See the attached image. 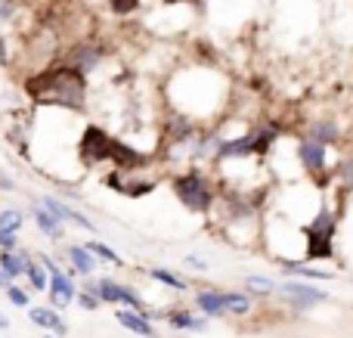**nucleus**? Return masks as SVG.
I'll list each match as a JSON object with an SVG mask.
<instances>
[{
    "label": "nucleus",
    "mask_w": 353,
    "mask_h": 338,
    "mask_svg": "<svg viewBox=\"0 0 353 338\" xmlns=\"http://www.w3.org/2000/svg\"><path fill=\"white\" fill-rule=\"evenodd\" d=\"M0 264H3V273L6 277H19V273L28 267V258L19 252H12V248H6L3 255H0Z\"/></svg>",
    "instance_id": "nucleus-15"
},
{
    "label": "nucleus",
    "mask_w": 353,
    "mask_h": 338,
    "mask_svg": "<svg viewBox=\"0 0 353 338\" xmlns=\"http://www.w3.org/2000/svg\"><path fill=\"white\" fill-rule=\"evenodd\" d=\"M34 221L41 223V230H43V233H47V236H53V239L62 233V230H59V221H56L53 215H47V211H43V208H34Z\"/></svg>",
    "instance_id": "nucleus-18"
},
{
    "label": "nucleus",
    "mask_w": 353,
    "mask_h": 338,
    "mask_svg": "<svg viewBox=\"0 0 353 338\" xmlns=\"http://www.w3.org/2000/svg\"><path fill=\"white\" fill-rule=\"evenodd\" d=\"M335 215L329 208H323L316 215V221H310V227H304L307 233V261H323L332 258V239H335Z\"/></svg>",
    "instance_id": "nucleus-2"
},
{
    "label": "nucleus",
    "mask_w": 353,
    "mask_h": 338,
    "mask_svg": "<svg viewBox=\"0 0 353 338\" xmlns=\"http://www.w3.org/2000/svg\"><path fill=\"white\" fill-rule=\"evenodd\" d=\"M103 183H105V186H112V190H118V192L124 190V180H121V174H118V171L105 174V180H103Z\"/></svg>",
    "instance_id": "nucleus-29"
},
{
    "label": "nucleus",
    "mask_w": 353,
    "mask_h": 338,
    "mask_svg": "<svg viewBox=\"0 0 353 338\" xmlns=\"http://www.w3.org/2000/svg\"><path fill=\"white\" fill-rule=\"evenodd\" d=\"M43 267L50 270V298H53V304H56V308L68 304V301L74 298V286H72V279H68L65 273L56 270V264H53L50 258H43Z\"/></svg>",
    "instance_id": "nucleus-7"
},
{
    "label": "nucleus",
    "mask_w": 353,
    "mask_h": 338,
    "mask_svg": "<svg viewBox=\"0 0 353 338\" xmlns=\"http://www.w3.org/2000/svg\"><path fill=\"white\" fill-rule=\"evenodd\" d=\"M25 93L34 99L37 106H62V109H84V93L87 81L72 66L47 68V72L34 74L25 81Z\"/></svg>",
    "instance_id": "nucleus-1"
},
{
    "label": "nucleus",
    "mask_w": 353,
    "mask_h": 338,
    "mask_svg": "<svg viewBox=\"0 0 353 338\" xmlns=\"http://www.w3.org/2000/svg\"><path fill=\"white\" fill-rule=\"evenodd\" d=\"M285 292L294 298V301L304 308V304H310V301H325V292H319V289H313V286H301V283H288L285 286Z\"/></svg>",
    "instance_id": "nucleus-12"
},
{
    "label": "nucleus",
    "mask_w": 353,
    "mask_h": 338,
    "mask_svg": "<svg viewBox=\"0 0 353 338\" xmlns=\"http://www.w3.org/2000/svg\"><path fill=\"white\" fill-rule=\"evenodd\" d=\"M217 155H220V159H245V155H254V134L223 143Z\"/></svg>",
    "instance_id": "nucleus-10"
},
{
    "label": "nucleus",
    "mask_w": 353,
    "mask_h": 338,
    "mask_svg": "<svg viewBox=\"0 0 353 338\" xmlns=\"http://www.w3.org/2000/svg\"><path fill=\"white\" fill-rule=\"evenodd\" d=\"M93 289H97V295L103 298V301H109V304H130L137 314H146V304L140 301V295H134V292L124 289V286H115V283H109V279H99Z\"/></svg>",
    "instance_id": "nucleus-6"
},
{
    "label": "nucleus",
    "mask_w": 353,
    "mask_h": 338,
    "mask_svg": "<svg viewBox=\"0 0 353 338\" xmlns=\"http://www.w3.org/2000/svg\"><path fill=\"white\" fill-rule=\"evenodd\" d=\"M195 304L211 317H220L223 310H236V314L248 310V298L245 295H223V292H201V295L195 298Z\"/></svg>",
    "instance_id": "nucleus-5"
},
{
    "label": "nucleus",
    "mask_w": 353,
    "mask_h": 338,
    "mask_svg": "<svg viewBox=\"0 0 353 338\" xmlns=\"http://www.w3.org/2000/svg\"><path fill=\"white\" fill-rule=\"evenodd\" d=\"M22 211H12V208H6V211H0V230H6V233H16L19 227H22Z\"/></svg>",
    "instance_id": "nucleus-19"
},
{
    "label": "nucleus",
    "mask_w": 353,
    "mask_h": 338,
    "mask_svg": "<svg viewBox=\"0 0 353 338\" xmlns=\"http://www.w3.org/2000/svg\"><path fill=\"white\" fill-rule=\"evenodd\" d=\"M112 137L105 134L99 124H87L84 134H81V143H78V155L84 165H97V161H105L112 159Z\"/></svg>",
    "instance_id": "nucleus-4"
},
{
    "label": "nucleus",
    "mask_w": 353,
    "mask_h": 338,
    "mask_svg": "<svg viewBox=\"0 0 353 338\" xmlns=\"http://www.w3.org/2000/svg\"><path fill=\"white\" fill-rule=\"evenodd\" d=\"M31 320H34L37 326H43V329H53L56 335H65V323H62L59 317H56L53 310H47V308H31Z\"/></svg>",
    "instance_id": "nucleus-13"
},
{
    "label": "nucleus",
    "mask_w": 353,
    "mask_h": 338,
    "mask_svg": "<svg viewBox=\"0 0 353 338\" xmlns=\"http://www.w3.org/2000/svg\"><path fill=\"white\" fill-rule=\"evenodd\" d=\"M310 140H316V143H335L338 140V128L332 121H316V124H310Z\"/></svg>",
    "instance_id": "nucleus-16"
},
{
    "label": "nucleus",
    "mask_w": 353,
    "mask_h": 338,
    "mask_svg": "<svg viewBox=\"0 0 353 338\" xmlns=\"http://www.w3.org/2000/svg\"><path fill=\"white\" fill-rule=\"evenodd\" d=\"M0 66H6V41L0 37Z\"/></svg>",
    "instance_id": "nucleus-33"
},
{
    "label": "nucleus",
    "mask_w": 353,
    "mask_h": 338,
    "mask_svg": "<svg viewBox=\"0 0 353 338\" xmlns=\"http://www.w3.org/2000/svg\"><path fill=\"white\" fill-rule=\"evenodd\" d=\"M25 270H28V279H31V286H34V289H47V273H43L41 267L28 261V267H25Z\"/></svg>",
    "instance_id": "nucleus-23"
},
{
    "label": "nucleus",
    "mask_w": 353,
    "mask_h": 338,
    "mask_svg": "<svg viewBox=\"0 0 353 338\" xmlns=\"http://www.w3.org/2000/svg\"><path fill=\"white\" fill-rule=\"evenodd\" d=\"M248 289H254V292H270V289H273V283H270V279H261V277H251V279H248Z\"/></svg>",
    "instance_id": "nucleus-28"
},
{
    "label": "nucleus",
    "mask_w": 353,
    "mask_h": 338,
    "mask_svg": "<svg viewBox=\"0 0 353 338\" xmlns=\"http://www.w3.org/2000/svg\"><path fill=\"white\" fill-rule=\"evenodd\" d=\"M43 208H47L56 221H68V208L62 202H56V199H43Z\"/></svg>",
    "instance_id": "nucleus-24"
},
{
    "label": "nucleus",
    "mask_w": 353,
    "mask_h": 338,
    "mask_svg": "<svg viewBox=\"0 0 353 338\" xmlns=\"http://www.w3.org/2000/svg\"><path fill=\"white\" fill-rule=\"evenodd\" d=\"M6 326V317H0V329H3Z\"/></svg>",
    "instance_id": "nucleus-35"
},
{
    "label": "nucleus",
    "mask_w": 353,
    "mask_h": 338,
    "mask_svg": "<svg viewBox=\"0 0 353 338\" xmlns=\"http://www.w3.org/2000/svg\"><path fill=\"white\" fill-rule=\"evenodd\" d=\"M174 192L176 199H180L186 208L192 211H208L211 208V186H208V180L201 177V174H183V177L174 180Z\"/></svg>",
    "instance_id": "nucleus-3"
},
{
    "label": "nucleus",
    "mask_w": 353,
    "mask_h": 338,
    "mask_svg": "<svg viewBox=\"0 0 353 338\" xmlns=\"http://www.w3.org/2000/svg\"><path fill=\"white\" fill-rule=\"evenodd\" d=\"M81 304H84V308H87V310L99 308V301H97V298H93V295H87V292H84V295H81Z\"/></svg>",
    "instance_id": "nucleus-32"
},
{
    "label": "nucleus",
    "mask_w": 353,
    "mask_h": 338,
    "mask_svg": "<svg viewBox=\"0 0 353 338\" xmlns=\"http://www.w3.org/2000/svg\"><path fill=\"white\" fill-rule=\"evenodd\" d=\"M112 161L115 165H121V168H137V165H143V155L137 152V149H130V146H124L121 140H115L112 143Z\"/></svg>",
    "instance_id": "nucleus-11"
},
{
    "label": "nucleus",
    "mask_w": 353,
    "mask_h": 338,
    "mask_svg": "<svg viewBox=\"0 0 353 338\" xmlns=\"http://www.w3.org/2000/svg\"><path fill=\"white\" fill-rule=\"evenodd\" d=\"M152 190H155V183H124L121 192H128V196H146Z\"/></svg>",
    "instance_id": "nucleus-26"
},
{
    "label": "nucleus",
    "mask_w": 353,
    "mask_h": 338,
    "mask_svg": "<svg viewBox=\"0 0 353 338\" xmlns=\"http://www.w3.org/2000/svg\"><path fill=\"white\" fill-rule=\"evenodd\" d=\"M0 248H16V233H6V230H0Z\"/></svg>",
    "instance_id": "nucleus-30"
},
{
    "label": "nucleus",
    "mask_w": 353,
    "mask_h": 338,
    "mask_svg": "<svg viewBox=\"0 0 353 338\" xmlns=\"http://www.w3.org/2000/svg\"><path fill=\"white\" fill-rule=\"evenodd\" d=\"M10 16H12V0H0V22H6Z\"/></svg>",
    "instance_id": "nucleus-31"
},
{
    "label": "nucleus",
    "mask_w": 353,
    "mask_h": 338,
    "mask_svg": "<svg viewBox=\"0 0 353 338\" xmlns=\"http://www.w3.org/2000/svg\"><path fill=\"white\" fill-rule=\"evenodd\" d=\"M109 6L118 16H128V12H134L137 6H140V0H109Z\"/></svg>",
    "instance_id": "nucleus-25"
},
{
    "label": "nucleus",
    "mask_w": 353,
    "mask_h": 338,
    "mask_svg": "<svg viewBox=\"0 0 353 338\" xmlns=\"http://www.w3.org/2000/svg\"><path fill=\"white\" fill-rule=\"evenodd\" d=\"M87 252H90V255H99L103 261H112V264H121V258H118V255L112 252L109 246H103V242H90V246H87Z\"/></svg>",
    "instance_id": "nucleus-21"
},
{
    "label": "nucleus",
    "mask_w": 353,
    "mask_h": 338,
    "mask_svg": "<svg viewBox=\"0 0 353 338\" xmlns=\"http://www.w3.org/2000/svg\"><path fill=\"white\" fill-rule=\"evenodd\" d=\"M99 62H103V50H99V47H90V43H81V47H74L72 53H68V62H65V66H72L74 72L87 74V72H93Z\"/></svg>",
    "instance_id": "nucleus-8"
},
{
    "label": "nucleus",
    "mask_w": 353,
    "mask_h": 338,
    "mask_svg": "<svg viewBox=\"0 0 353 338\" xmlns=\"http://www.w3.org/2000/svg\"><path fill=\"white\" fill-rule=\"evenodd\" d=\"M68 258H72V264L78 267L81 273H93V267H97V261L90 258V252H87V248H68Z\"/></svg>",
    "instance_id": "nucleus-17"
},
{
    "label": "nucleus",
    "mask_w": 353,
    "mask_h": 338,
    "mask_svg": "<svg viewBox=\"0 0 353 338\" xmlns=\"http://www.w3.org/2000/svg\"><path fill=\"white\" fill-rule=\"evenodd\" d=\"M161 3H168V6H176V3H183V0H161Z\"/></svg>",
    "instance_id": "nucleus-34"
},
{
    "label": "nucleus",
    "mask_w": 353,
    "mask_h": 338,
    "mask_svg": "<svg viewBox=\"0 0 353 338\" xmlns=\"http://www.w3.org/2000/svg\"><path fill=\"white\" fill-rule=\"evenodd\" d=\"M152 279H159V283L171 286V289H176V292H183V289H186V283H183V279H176L174 273H168V270H159V267H155V270H152Z\"/></svg>",
    "instance_id": "nucleus-22"
},
{
    "label": "nucleus",
    "mask_w": 353,
    "mask_h": 338,
    "mask_svg": "<svg viewBox=\"0 0 353 338\" xmlns=\"http://www.w3.org/2000/svg\"><path fill=\"white\" fill-rule=\"evenodd\" d=\"M118 320H121L124 326H128L130 332H137V335H146V338L155 335V329L149 326V320H146L143 314H130V310H121V314H118Z\"/></svg>",
    "instance_id": "nucleus-14"
},
{
    "label": "nucleus",
    "mask_w": 353,
    "mask_h": 338,
    "mask_svg": "<svg viewBox=\"0 0 353 338\" xmlns=\"http://www.w3.org/2000/svg\"><path fill=\"white\" fill-rule=\"evenodd\" d=\"M6 295H10V301L19 304V308H25V304H28V295H25L22 289H16V286H10V289H6Z\"/></svg>",
    "instance_id": "nucleus-27"
},
{
    "label": "nucleus",
    "mask_w": 353,
    "mask_h": 338,
    "mask_svg": "<svg viewBox=\"0 0 353 338\" xmlns=\"http://www.w3.org/2000/svg\"><path fill=\"white\" fill-rule=\"evenodd\" d=\"M298 155H301V161H304V168L310 174H323L325 171V146L323 143H316V140L301 143Z\"/></svg>",
    "instance_id": "nucleus-9"
},
{
    "label": "nucleus",
    "mask_w": 353,
    "mask_h": 338,
    "mask_svg": "<svg viewBox=\"0 0 353 338\" xmlns=\"http://www.w3.org/2000/svg\"><path fill=\"white\" fill-rule=\"evenodd\" d=\"M171 323L176 329H201V320H195L192 314H186V310H174L171 314Z\"/></svg>",
    "instance_id": "nucleus-20"
}]
</instances>
